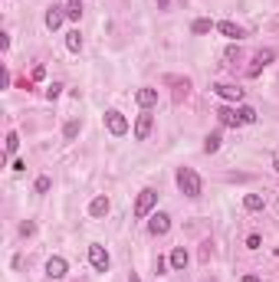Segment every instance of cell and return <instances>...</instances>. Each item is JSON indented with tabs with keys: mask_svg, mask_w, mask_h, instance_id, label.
Returning a JSON list of instances; mask_svg holds the SVG:
<instances>
[{
	"mask_svg": "<svg viewBox=\"0 0 279 282\" xmlns=\"http://www.w3.org/2000/svg\"><path fill=\"white\" fill-rule=\"evenodd\" d=\"M177 187H181V194L187 197H200V177L194 167H181L177 171Z\"/></svg>",
	"mask_w": 279,
	"mask_h": 282,
	"instance_id": "cell-1",
	"label": "cell"
},
{
	"mask_svg": "<svg viewBox=\"0 0 279 282\" xmlns=\"http://www.w3.org/2000/svg\"><path fill=\"white\" fill-rule=\"evenodd\" d=\"M154 204H158V190L144 187L141 194H138V200H135V217H148V213L154 210Z\"/></svg>",
	"mask_w": 279,
	"mask_h": 282,
	"instance_id": "cell-2",
	"label": "cell"
},
{
	"mask_svg": "<svg viewBox=\"0 0 279 282\" xmlns=\"http://www.w3.org/2000/svg\"><path fill=\"white\" fill-rule=\"evenodd\" d=\"M89 263H92V269H96V273H109L112 259H109V253H105V246H99V243L89 246Z\"/></svg>",
	"mask_w": 279,
	"mask_h": 282,
	"instance_id": "cell-3",
	"label": "cell"
},
{
	"mask_svg": "<svg viewBox=\"0 0 279 282\" xmlns=\"http://www.w3.org/2000/svg\"><path fill=\"white\" fill-rule=\"evenodd\" d=\"M105 128H109L115 138H122V135L128 132V118L122 115V112H115V109H109L105 112Z\"/></svg>",
	"mask_w": 279,
	"mask_h": 282,
	"instance_id": "cell-4",
	"label": "cell"
},
{
	"mask_svg": "<svg viewBox=\"0 0 279 282\" xmlns=\"http://www.w3.org/2000/svg\"><path fill=\"white\" fill-rule=\"evenodd\" d=\"M273 59H276V53H273V49H260V53L253 56V66L247 69V76H260V72H263Z\"/></svg>",
	"mask_w": 279,
	"mask_h": 282,
	"instance_id": "cell-5",
	"label": "cell"
},
{
	"mask_svg": "<svg viewBox=\"0 0 279 282\" xmlns=\"http://www.w3.org/2000/svg\"><path fill=\"white\" fill-rule=\"evenodd\" d=\"M148 230H151V236H164L167 230H171V217H167V213H154Z\"/></svg>",
	"mask_w": 279,
	"mask_h": 282,
	"instance_id": "cell-6",
	"label": "cell"
},
{
	"mask_svg": "<svg viewBox=\"0 0 279 282\" xmlns=\"http://www.w3.org/2000/svg\"><path fill=\"white\" fill-rule=\"evenodd\" d=\"M151 125H154V118L148 115V112H141V115H138V122H135V138L144 141L148 135H151Z\"/></svg>",
	"mask_w": 279,
	"mask_h": 282,
	"instance_id": "cell-7",
	"label": "cell"
},
{
	"mask_svg": "<svg viewBox=\"0 0 279 282\" xmlns=\"http://www.w3.org/2000/svg\"><path fill=\"white\" fill-rule=\"evenodd\" d=\"M66 269H69V266H66L63 256H49V263H46V276H49V279H63Z\"/></svg>",
	"mask_w": 279,
	"mask_h": 282,
	"instance_id": "cell-8",
	"label": "cell"
},
{
	"mask_svg": "<svg viewBox=\"0 0 279 282\" xmlns=\"http://www.w3.org/2000/svg\"><path fill=\"white\" fill-rule=\"evenodd\" d=\"M135 102L141 105V109H151V105H158V89H148V86L138 89V92H135Z\"/></svg>",
	"mask_w": 279,
	"mask_h": 282,
	"instance_id": "cell-9",
	"label": "cell"
},
{
	"mask_svg": "<svg viewBox=\"0 0 279 282\" xmlns=\"http://www.w3.org/2000/svg\"><path fill=\"white\" fill-rule=\"evenodd\" d=\"M214 92L220 95V99H227V102H240V99H243V89H237V86H227V82L214 86Z\"/></svg>",
	"mask_w": 279,
	"mask_h": 282,
	"instance_id": "cell-10",
	"label": "cell"
},
{
	"mask_svg": "<svg viewBox=\"0 0 279 282\" xmlns=\"http://www.w3.org/2000/svg\"><path fill=\"white\" fill-rule=\"evenodd\" d=\"M112 210V204H109V197H96V200H92V204H89V217H105V213Z\"/></svg>",
	"mask_w": 279,
	"mask_h": 282,
	"instance_id": "cell-11",
	"label": "cell"
},
{
	"mask_svg": "<svg viewBox=\"0 0 279 282\" xmlns=\"http://www.w3.org/2000/svg\"><path fill=\"white\" fill-rule=\"evenodd\" d=\"M217 30H220L227 39H243V30H240L233 20H220V23H217Z\"/></svg>",
	"mask_w": 279,
	"mask_h": 282,
	"instance_id": "cell-12",
	"label": "cell"
},
{
	"mask_svg": "<svg viewBox=\"0 0 279 282\" xmlns=\"http://www.w3.org/2000/svg\"><path fill=\"white\" fill-rule=\"evenodd\" d=\"M217 118H220V125H230V128L243 125V122H240V115L233 109H217Z\"/></svg>",
	"mask_w": 279,
	"mask_h": 282,
	"instance_id": "cell-13",
	"label": "cell"
},
{
	"mask_svg": "<svg viewBox=\"0 0 279 282\" xmlns=\"http://www.w3.org/2000/svg\"><path fill=\"white\" fill-rule=\"evenodd\" d=\"M63 10H59V7H49L46 10V26H49V30H59V26H63Z\"/></svg>",
	"mask_w": 279,
	"mask_h": 282,
	"instance_id": "cell-14",
	"label": "cell"
},
{
	"mask_svg": "<svg viewBox=\"0 0 279 282\" xmlns=\"http://www.w3.org/2000/svg\"><path fill=\"white\" fill-rule=\"evenodd\" d=\"M66 49H69V53H79V49H82V33L79 30L66 33Z\"/></svg>",
	"mask_w": 279,
	"mask_h": 282,
	"instance_id": "cell-15",
	"label": "cell"
},
{
	"mask_svg": "<svg viewBox=\"0 0 279 282\" xmlns=\"http://www.w3.org/2000/svg\"><path fill=\"white\" fill-rule=\"evenodd\" d=\"M184 266H187V250H184V246H177V250L171 253V269H177V273H181Z\"/></svg>",
	"mask_w": 279,
	"mask_h": 282,
	"instance_id": "cell-16",
	"label": "cell"
},
{
	"mask_svg": "<svg viewBox=\"0 0 279 282\" xmlns=\"http://www.w3.org/2000/svg\"><path fill=\"white\" fill-rule=\"evenodd\" d=\"M263 204H266V200L260 194H247V197H243V207H247V210H263Z\"/></svg>",
	"mask_w": 279,
	"mask_h": 282,
	"instance_id": "cell-17",
	"label": "cell"
},
{
	"mask_svg": "<svg viewBox=\"0 0 279 282\" xmlns=\"http://www.w3.org/2000/svg\"><path fill=\"white\" fill-rule=\"evenodd\" d=\"M237 115H240V122H243V125H253V122H256V109H250V105H240Z\"/></svg>",
	"mask_w": 279,
	"mask_h": 282,
	"instance_id": "cell-18",
	"label": "cell"
},
{
	"mask_svg": "<svg viewBox=\"0 0 279 282\" xmlns=\"http://www.w3.org/2000/svg\"><path fill=\"white\" fill-rule=\"evenodd\" d=\"M217 148H220V132H210L207 138H204V151H207V154H214Z\"/></svg>",
	"mask_w": 279,
	"mask_h": 282,
	"instance_id": "cell-19",
	"label": "cell"
},
{
	"mask_svg": "<svg viewBox=\"0 0 279 282\" xmlns=\"http://www.w3.org/2000/svg\"><path fill=\"white\" fill-rule=\"evenodd\" d=\"M66 16H69V20H79L82 16V3L79 0H69V3H66Z\"/></svg>",
	"mask_w": 279,
	"mask_h": 282,
	"instance_id": "cell-20",
	"label": "cell"
},
{
	"mask_svg": "<svg viewBox=\"0 0 279 282\" xmlns=\"http://www.w3.org/2000/svg\"><path fill=\"white\" fill-rule=\"evenodd\" d=\"M79 128H82V122H76V118H72V122H66V128H63L66 141H72V138H76V135H79Z\"/></svg>",
	"mask_w": 279,
	"mask_h": 282,
	"instance_id": "cell-21",
	"label": "cell"
},
{
	"mask_svg": "<svg viewBox=\"0 0 279 282\" xmlns=\"http://www.w3.org/2000/svg\"><path fill=\"white\" fill-rule=\"evenodd\" d=\"M210 30H214L210 20H194V23H191V33H197V36H200V33H210Z\"/></svg>",
	"mask_w": 279,
	"mask_h": 282,
	"instance_id": "cell-22",
	"label": "cell"
},
{
	"mask_svg": "<svg viewBox=\"0 0 279 282\" xmlns=\"http://www.w3.org/2000/svg\"><path fill=\"white\" fill-rule=\"evenodd\" d=\"M16 148H20V135L10 132V135H7V154H16Z\"/></svg>",
	"mask_w": 279,
	"mask_h": 282,
	"instance_id": "cell-23",
	"label": "cell"
},
{
	"mask_svg": "<svg viewBox=\"0 0 279 282\" xmlns=\"http://www.w3.org/2000/svg\"><path fill=\"white\" fill-rule=\"evenodd\" d=\"M49 187H53V180L49 177H36V194H46Z\"/></svg>",
	"mask_w": 279,
	"mask_h": 282,
	"instance_id": "cell-24",
	"label": "cell"
},
{
	"mask_svg": "<svg viewBox=\"0 0 279 282\" xmlns=\"http://www.w3.org/2000/svg\"><path fill=\"white\" fill-rule=\"evenodd\" d=\"M223 59H227V63H233V59H240V46H230V49H227V53H223Z\"/></svg>",
	"mask_w": 279,
	"mask_h": 282,
	"instance_id": "cell-25",
	"label": "cell"
},
{
	"mask_svg": "<svg viewBox=\"0 0 279 282\" xmlns=\"http://www.w3.org/2000/svg\"><path fill=\"white\" fill-rule=\"evenodd\" d=\"M59 92H63V86H59V82H53V86L46 89V99H56V95H59Z\"/></svg>",
	"mask_w": 279,
	"mask_h": 282,
	"instance_id": "cell-26",
	"label": "cell"
},
{
	"mask_svg": "<svg viewBox=\"0 0 279 282\" xmlns=\"http://www.w3.org/2000/svg\"><path fill=\"white\" fill-rule=\"evenodd\" d=\"M260 243H263V240H260V236H250V240H247V250H260Z\"/></svg>",
	"mask_w": 279,
	"mask_h": 282,
	"instance_id": "cell-27",
	"label": "cell"
},
{
	"mask_svg": "<svg viewBox=\"0 0 279 282\" xmlns=\"http://www.w3.org/2000/svg\"><path fill=\"white\" fill-rule=\"evenodd\" d=\"M33 230H36V227H33L30 220H26V223H20V233H23V236H30V233H33Z\"/></svg>",
	"mask_w": 279,
	"mask_h": 282,
	"instance_id": "cell-28",
	"label": "cell"
},
{
	"mask_svg": "<svg viewBox=\"0 0 279 282\" xmlns=\"http://www.w3.org/2000/svg\"><path fill=\"white\" fill-rule=\"evenodd\" d=\"M164 269H167V263L158 256V263H154V273H158V276H164Z\"/></svg>",
	"mask_w": 279,
	"mask_h": 282,
	"instance_id": "cell-29",
	"label": "cell"
},
{
	"mask_svg": "<svg viewBox=\"0 0 279 282\" xmlns=\"http://www.w3.org/2000/svg\"><path fill=\"white\" fill-rule=\"evenodd\" d=\"M243 282H260V276H243Z\"/></svg>",
	"mask_w": 279,
	"mask_h": 282,
	"instance_id": "cell-30",
	"label": "cell"
},
{
	"mask_svg": "<svg viewBox=\"0 0 279 282\" xmlns=\"http://www.w3.org/2000/svg\"><path fill=\"white\" fill-rule=\"evenodd\" d=\"M128 282H141V279H138V273H128Z\"/></svg>",
	"mask_w": 279,
	"mask_h": 282,
	"instance_id": "cell-31",
	"label": "cell"
},
{
	"mask_svg": "<svg viewBox=\"0 0 279 282\" xmlns=\"http://www.w3.org/2000/svg\"><path fill=\"white\" fill-rule=\"evenodd\" d=\"M158 7H161V10H164V7H167V0H158Z\"/></svg>",
	"mask_w": 279,
	"mask_h": 282,
	"instance_id": "cell-32",
	"label": "cell"
},
{
	"mask_svg": "<svg viewBox=\"0 0 279 282\" xmlns=\"http://www.w3.org/2000/svg\"><path fill=\"white\" fill-rule=\"evenodd\" d=\"M273 167H276V171H279V157H276V164H273Z\"/></svg>",
	"mask_w": 279,
	"mask_h": 282,
	"instance_id": "cell-33",
	"label": "cell"
}]
</instances>
